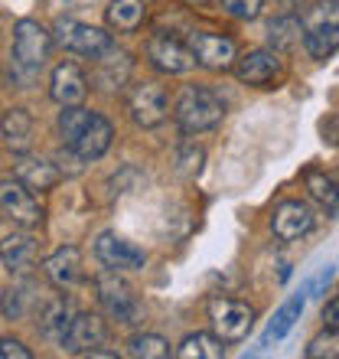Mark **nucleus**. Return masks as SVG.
<instances>
[{
    "label": "nucleus",
    "instance_id": "1",
    "mask_svg": "<svg viewBox=\"0 0 339 359\" xmlns=\"http://www.w3.org/2000/svg\"><path fill=\"white\" fill-rule=\"evenodd\" d=\"M222 114H226L222 98L212 88H202V86L183 88V95L177 98V108H173V118H177V124L186 134H199L216 128L222 121Z\"/></svg>",
    "mask_w": 339,
    "mask_h": 359
},
{
    "label": "nucleus",
    "instance_id": "2",
    "mask_svg": "<svg viewBox=\"0 0 339 359\" xmlns=\"http://www.w3.org/2000/svg\"><path fill=\"white\" fill-rule=\"evenodd\" d=\"M303 46L313 59H326L339 49V0H320L303 17Z\"/></svg>",
    "mask_w": 339,
    "mask_h": 359
},
{
    "label": "nucleus",
    "instance_id": "3",
    "mask_svg": "<svg viewBox=\"0 0 339 359\" xmlns=\"http://www.w3.org/2000/svg\"><path fill=\"white\" fill-rule=\"evenodd\" d=\"M95 287H98V301H102V307L111 313L114 320L137 323V317H141V304H137V297H134L131 284L124 281L114 268H108V271L98 274V278H95Z\"/></svg>",
    "mask_w": 339,
    "mask_h": 359
},
{
    "label": "nucleus",
    "instance_id": "4",
    "mask_svg": "<svg viewBox=\"0 0 339 359\" xmlns=\"http://www.w3.org/2000/svg\"><path fill=\"white\" fill-rule=\"evenodd\" d=\"M209 320L216 327V337H222L226 343H242L254 327V311L235 297H216L209 304Z\"/></svg>",
    "mask_w": 339,
    "mask_h": 359
},
{
    "label": "nucleus",
    "instance_id": "5",
    "mask_svg": "<svg viewBox=\"0 0 339 359\" xmlns=\"http://www.w3.org/2000/svg\"><path fill=\"white\" fill-rule=\"evenodd\" d=\"M0 209L23 229H36L39 222H43V206H39V199L33 196V189H29L20 177L0 180Z\"/></svg>",
    "mask_w": 339,
    "mask_h": 359
},
{
    "label": "nucleus",
    "instance_id": "6",
    "mask_svg": "<svg viewBox=\"0 0 339 359\" xmlns=\"http://www.w3.org/2000/svg\"><path fill=\"white\" fill-rule=\"evenodd\" d=\"M127 114H131V121L137 128H157V124L167 121V92L160 86H153V82H144V86H131L127 88Z\"/></svg>",
    "mask_w": 339,
    "mask_h": 359
},
{
    "label": "nucleus",
    "instance_id": "7",
    "mask_svg": "<svg viewBox=\"0 0 339 359\" xmlns=\"http://www.w3.org/2000/svg\"><path fill=\"white\" fill-rule=\"evenodd\" d=\"M53 36L46 27H39L36 20H20L13 29V59L23 69H39L49 59Z\"/></svg>",
    "mask_w": 339,
    "mask_h": 359
},
{
    "label": "nucleus",
    "instance_id": "8",
    "mask_svg": "<svg viewBox=\"0 0 339 359\" xmlns=\"http://www.w3.org/2000/svg\"><path fill=\"white\" fill-rule=\"evenodd\" d=\"M59 43L69 49V53H78V56L88 59H102L108 49H114L111 36L98 27H88V23H76V20H59L56 23Z\"/></svg>",
    "mask_w": 339,
    "mask_h": 359
},
{
    "label": "nucleus",
    "instance_id": "9",
    "mask_svg": "<svg viewBox=\"0 0 339 359\" xmlns=\"http://www.w3.org/2000/svg\"><path fill=\"white\" fill-rule=\"evenodd\" d=\"M235 79L238 82H245V86H254V88H268L274 86L277 79L284 76V62L277 56V49H254L248 56L235 59Z\"/></svg>",
    "mask_w": 339,
    "mask_h": 359
},
{
    "label": "nucleus",
    "instance_id": "10",
    "mask_svg": "<svg viewBox=\"0 0 339 359\" xmlns=\"http://www.w3.org/2000/svg\"><path fill=\"white\" fill-rule=\"evenodd\" d=\"M59 343L66 353H92L108 343V323L98 313H76Z\"/></svg>",
    "mask_w": 339,
    "mask_h": 359
},
{
    "label": "nucleus",
    "instance_id": "11",
    "mask_svg": "<svg viewBox=\"0 0 339 359\" xmlns=\"http://www.w3.org/2000/svg\"><path fill=\"white\" fill-rule=\"evenodd\" d=\"M95 255H98V262L104 268H114V271H137L147 262V255L134 242L114 236V232H102L95 238Z\"/></svg>",
    "mask_w": 339,
    "mask_h": 359
},
{
    "label": "nucleus",
    "instance_id": "12",
    "mask_svg": "<svg viewBox=\"0 0 339 359\" xmlns=\"http://www.w3.org/2000/svg\"><path fill=\"white\" fill-rule=\"evenodd\" d=\"M193 56H196L199 66L212 69V72H222V69L235 66V43L228 36H219V33H193Z\"/></svg>",
    "mask_w": 339,
    "mask_h": 359
},
{
    "label": "nucleus",
    "instance_id": "13",
    "mask_svg": "<svg viewBox=\"0 0 339 359\" xmlns=\"http://www.w3.org/2000/svg\"><path fill=\"white\" fill-rule=\"evenodd\" d=\"M271 229L274 236L281 238V242H293V238L307 236L313 229V212L307 203H300V199H287V203H281V206L274 209L271 216Z\"/></svg>",
    "mask_w": 339,
    "mask_h": 359
},
{
    "label": "nucleus",
    "instance_id": "14",
    "mask_svg": "<svg viewBox=\"0 0 339 359\" xmlns=\"http://www.w3.org/2000/svg\"><path fill=\"white\" fill-rule=\"evenodd\" d=\"M147 59L160 72H167V76H179V72L193 69V62H196L193 49H186L179 39H170V36H153L147 43Z\"/></svg>",
    "mask_w": 339,
    "mask_h": 359
},
{
    "label": "nucleus",
    "instance_id": "15",
    "mask_svg": "<svg viewBox=\"0 0 339 359\" xmlns=\"http://www.w3.org/2000/svg\"><path fill=\"white\" fill-rule=\"evenodd\" d=\"M49 95L53 102L69 108V104H82L85 95H88V79L76 62H62V66L53 69V79H49Z\"/></svg>",
    "mask_w": 339,
    "mask_h": 359
},
{
    "label": "nucleus",
    "instance_id": "16",
    "mask_svg": "<svg viewBox=\"0 0 339 359\" xmlns=\"http://www.w3.org/2000/svg\"><path fill=\"white\" fill-rule=\"evenodd\" d=\"M111 121L108 118H102V114H92L88 118V124L82 128V134H78V141L69 147V151H76L78 161H98L108 147H111Z\"/></svg>",
    "mask_w": 339,
    "mask_h": 359
},
{
    "label": "nucleus",
    "instance_id": "17",
    "mask_svg": "<svg viewBox=\"0 0 339 359\" xmlns=\"http://www.w3.org/2000/svg\"><path fill=\"white\" fill-rule=\"evenodd\" d=\"M46 278L56 287H76L82 281V252L76 245H62L56 248L53 255L46 258V265H43Z\"/></svg>",
    "mask_w": 339,
    "mask_h": 359
},
{
    "label": "nucleus",
    "instance_id": "18",
    "mask_svg": "<svg viewBox=\"0 0 339 359\" xmlns=\"http://www.w3.org/2000/svg\"><path fill=\"white\" fill-rule=\"evenodd\" d=\"M0 134H4V141H7L10 151L27 154L29 144H33V118H29V111H23V108L4 111V118H0Z\"/></svg>",
    "mask_w": 339,
    "mask_h": 359
},
{
    "label": "nucleus",
    "instance_id": "19",
    "mask_svg": "<svg viewBox=\"0 0 339 359\" xmlns=\"http://www.w3.org/2000/svg\"><path fill=\"white\" fill-rule=\"evenodd\" d=\"M104 20L114 33H134L147 20V0H111Z\"/></svg>",
    "mask_w": 339,
    "mask_h": 359
},
{
    "label": "nucleus",
    "instance_id": "20",
    "mask_svg": "<svg viewBox=\"0 0 339 359\" xmlns=\"http://www.w3.org/2000/svg\"><path fill=\"white\" fill-rule=\"evenodd\" d=\"M36 258V242L27 232H17V236H7L0 242V262L10 268V271H23V268L33 265Z\"/></svg>",
    "mask_w": 339,
    "mask_h": 359
},
{
    "label": "nucleus",
    "instance_id": "21",
    "mask_svg": "<svg viewBox=\"0 0 339 359\" xmlns=\"http://www.w3.org/2000/svg\"><path fill=\"white\" fill-rule=\"evenodd\" d=\"M17 177L23 180V183H27V187L33 189V193H36V189L43 193V189H53V187H56L62 173H59L49 161H36V157H23V161L17 163Z\"/></svg>",
    "mask_w": 339,
    "mask_h": 359
},
{
    "label": "nucleus",
    "instance_id": "22",
    "mask_svg": "<svg viewBox=\"0 0 339 359\" xmlns=\"http://www.w3.org/2000/svg\"><path fill=\"white\" fill-rule=\"evenodd\" d=\"M222 337H212V333H189L186 340L177 346L179 359H219L226 356V346H222Z\"/></svg>",
    "mask_w": 339,
    "mask_h": 359
},
{
    "label": "nucleus",
    "instance_id": "23",
    "mask_svg": "<svg viewBox=\"0 0 339 359\" xmlns=\"http://www.w3.org/2000/svg\"><path fill=\"white\" fill-rule=\"evenodd\" d=\"M300 313H303V297H291V301L284 304L281 311L274 313L271 327L264 330V340H261V346H271V343L284 340V337H287V333L293 330V323L300 320Z\"/></svg>",
    "mask_w": 339,
    "mask_h": 359
},
{
    "label": "nucleus",
    "instance_id": "24",
    "mask_svg": "<svg viewBox=\"0 0 339 359\" xmlns=\"http://www.w3.org/2000/svg\"><path fill=\"white\" fill-rule=\"evenodd\" d=\"M300 33H303V23L293 13H284V17H277L268 27V36H271V46L281 49V53H291V49L300 46Z\"/></svg>",
    "mask_w": 339,
    "mask_h": 359
},
{
    "label": "nucleus",
    "instance_id": "25",
    "mask_svg": "<svg viewBox=\"0 0 339 359\" xmlns=\"http://www.w3.org/2000/svg\"><path fill=\"white\" fill-rule=\"evenodd\" d=\"M303 183H307L310 196L317 199L320 206H326L330 212H336V209H339V187L333 183L330 177H323L320 170H307V173H303Z\"/></svg>",
    "mask_w": 339,
    "mask_h": 359
},
{
    "label": "nucleus",
    "instance_id": "26",
    "mask_svg": "<svg viewBox=\"0 0 339 359\" xmlns=\"http://www.w3.org/2000/svg\"><path fill=\"white\" fill-rule=\"evenodd\" d=\"M127 353H131L134 359H167L170 343L163 340V337H157V333H137V337H131V343H127Z\"/></svg>",
    "mask_w": 339,
    "mask_h": 359
},
{
    "label": "nucleus",
    "instance_id": "27",
    "mask_svg": "<svg viewBox=\"0 0 339 359\" xmlns=\"http://www.w3.org/2000/svg\"><path fill=\"white\" fill-rule=\"evenodd\" d=\"M69 323H72V313H69L66 297L49 301L46 311H43V330H46V337H59V340H62V333L69 330Z\"/></svg>",
    "mask_w": 339,
    "mask_h": 359
},
{
    "label": "nucleus",
    "instance_id": "28",
    "mask_svg": "<svg viewBox=\"0 0 339 359\" xmlns=\"http://www.w3.org/2000/svg\"><path fill=\"white\" fill-rule=\"evenodd\" d=\"M88 118H92V111H85L82 104H69L66 111L59 114V134H62L66 147H72V144L78 141V134H82V128L88 124Z\"/></svg>",
    "mask_w": 339,
    "mask_h": 359
},
{
    "label": "nucleus",
    "instance_id": "29",
    "mask_svg": "<svg viewBox=\"0 0 339 359\" xmlns=\"http://www.w3.org/2000/svg\"><path fill=\"white\" fill-rule=\"evenodd\" d=\"M307 356L310 359H339V330H326L320 337H313L310 346H307Z\"/></svg>",
    "mask_w": 339,
    "mask_h": 359
},
{
    "label": "nucleus",
    "instance_id": "30",
    "mask_svg": "<svg viewBox=\"0 0 339 359\" xmlns=\"http://www.w3.org/2000/svg\"><path fill=\"white\" fill-rule=\"evenodd\" d=\"M219 4L235 20H254L261 13V0H219Z\"/></svg>",
    "mask_w": 339,
    "mask_h": 359
},
{
    "label": "nucleus",
    "instance_id": "31",
    "mask_svg": "<svg viewBox=\"0 0 339 359\" xmlns=\"http://www.w3.org/2000/svg\"><path fill=\"white\" fill-rule=\"evenodd\" d=\"M179 173L183 177H196L199 173V167H202V151L199 147H186V151L179 154Z\"/></svg>",
    "mask_w": 339,
    "mask_h": 359
},
{
    "label": "nucleus",
    "instance_id": "32",
    "mask_svg": "<svg viewBox=\"0 0 339 359\" xmlns=\"http://www.w3.org/2000/svg\"><path fill=\"white\" fill-rule=\"evenodd\" d=\"M0 359H29V350L13 337H0Z\"/></svg>",
    "mask_w": 339,
    "mask_h": 359
},
{
    "label": "nucleus",
    "instance_id": "33",
    "mask_svg": "<svg viewBox=\"0 0 339 359\" xmlns=\"http://www.w3.org/2000/svg\"><path fill=\"white\" fill-rule=\"evenodd\" d=\"M330 281H333V265H326L320 274H317V281L310 284V297H323V291H326Z\"/></svg>",
    "mask_w": 339,
    "mask_h": 359
},
{
    "label": "nucleus",
    "instance_id": "34",
    "mask_svg": "<svg viewBox=\"0 0 339 359\" xmlns=\"http://www.w3.org/2000/svg\"><path fill=\"white\" fill-rule=\"evenodd\" d=\"M323 320H326V327L339 330V297H333V301L326 304V311H323Z\"/></svg>",
    "mask_w": 339,
    "mask_h": 359
},
{
    "label": "nucleus",
    "instance_id": "35",
    "mask_svg": "<svg viewBox=\"0 0 339 359\" xmlns=\"http://www.w3.org/2000/svg\"><path fill=\"white\" fill-rule=\"evenodd\" d=\"M277 7H281L284 13H291L293 7H300V0H277Z\"/></svg>",
    "mask_w": 339,
    "mask_h": 359
}]
</instances>
